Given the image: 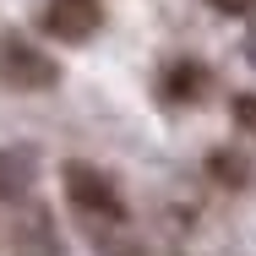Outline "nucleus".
<instances>
[{
    "label": "nucleus",
    "mask_w": 256,
    "mask_h": 256,
    "mask_svg": "<svg viewBox=\"0 0 256 256\" xmlns=\"http://www.w3.org/2000/svg\"><path fill=\"white\" fill-rule=\"evenodd\" d=\"M60 82V66L44 50H33L28 38L6 33L0 38V88H16V93H44Z\"/></svg>",
    "instance_id": "nucleus-1"
},
{
    "label": "nucleus",
    "mask_w": 256,
    "mask_h": 256,
    "mask_svg": "<svg viewBox=\"0 0 256 256\" xmlns=\"http://www.w3.org/2000/svg\"><path fill=\"white\" fill-rule=\"evenodd\" d=\"M66 196L76 202V212H88V218H109V224L126 218L120 191L109 186V174H98L93 164H66Z\"/></svg>",
    "instance_id": "nucleus-2"
},
{
    "label": "nucleus",
    "mask_w": 256,
    "mask_h": 256,
    "mask_svg": "<svg viewBox=\"0 0 256 256\" xmlns=\"http://www.w3.org/2000/svg\"><path fill=\"white\" fill-rule=\"evenodd\" d=\"M44 28H50L54 38H76V44H82V38L98 28V0H50Z\"/></svg>",
    "instance_id": "nucleus-3"
},
{
    "label": "nucleus",
    "mask_w": 256,
    "mask_h": 256,
    "mask_svg": "<svg viewBox=\"0 0 256 256\" xmlns=\"http://www.w3.org/2000/svg\"><path fill=\"white\" fill-rule=\"evenodd\" d=\"M28 186H33V164H28V153H6V148H0V202L22 196Z\"/></svg>",
    "instance_id": "nucleus-4"
},
{
    "label": "nucleus",
    "mask_w": 256,
    "mask_h": 256,
    "mask_svg": "<svg viewBox=\"0 0 256 256\" xmlns=\"http://www.w3.org/2000/svg\"><path fill=\"white\" fill-rule=\"evenodd\" d=\"M234 114H246V120H251V131H256V98H240V104H234Z\"/></svg>",
    "instance_id": "nucleus-5"
}]
</instances>
